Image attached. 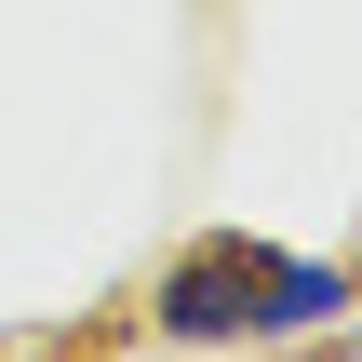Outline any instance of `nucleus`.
Here are the masks:
<instances>
[{"label":"nucleus","mask_w":362,"mask_h":362,"mask_svg":"<svg viewBox=\"0 0 362 362\" xmlns=\"http://www.w3.org/2000/svg\"><path fill=\"white\" fill-rule=\"evenodd\" d=\"M349 309L336 255H282V242H202L148 282V322L175 349H269V336H322Z\"/></svg>","instance_id":"nucleus-1"}]
</instances>
